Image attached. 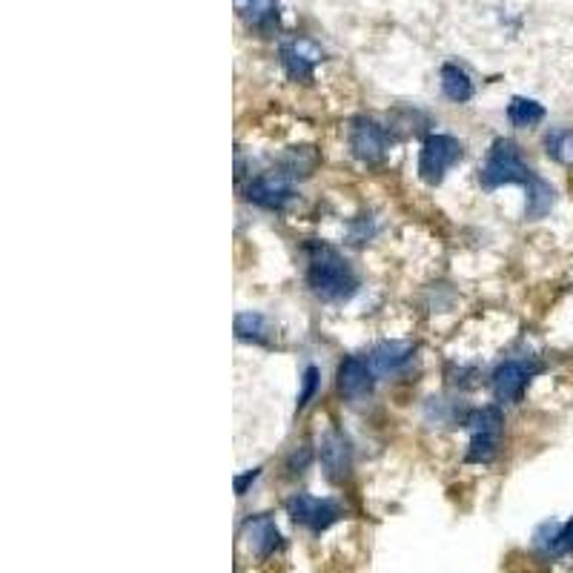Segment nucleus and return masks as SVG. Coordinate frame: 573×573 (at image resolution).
I'll list each match as a JSON object with an SVG mask.
<instances>
[{"instance_id": "f257e3e1", "label": "nucleus", "mask_w": 573, "mask_h": 573, "mask_svg": "<svg viewBox=\"0 0 573 573\" xmlns=\"http://www.w3.org/2000/svg\"><path fill=\"white\" fill-rule=\"evenodd\" d=\"M307 284L321 301H347L359 290L350 261L327 244L307 247Z\"/></svg>"}, {"instance_id": "f03ea898", "label": "nucleus", "mask_w": 573, "mask_h": 573, "mask_svg": "<svg viewBox=\"0 0 573 573\" xmlns=\"http://www.w3.org/2000/svg\"><path fill=\"white\" fill-rule=\"evenodd\" d=\"M533 170L522 161V152L519 147L510 141V138H496L493 147L488 152V161L479 172V181L482 187L496 190V187H505V184H531Z\"/></svg>"}, {"instance_id": "7ed1b4c3", "label": "nucleus", "mask_w": 573, "mask_h": 573, "mask_svg": "<svg viewBox=\"0 0 573 573\" xmlns=\"http://www.w3.org/2000/svg\"><path fill=\"white\" fill-rule=\"evenodd\" d=\"M467 427H470V447H467L465 459L470 465H488L499 453V442H502V427H505L502 410L499 407L473 410L467 416Z\"/></svg>"}, {"instance_id": "20e7f679", "label": "nucleus", "mask_w": 573, "mask_h": 573, "mask_svg": "<svg viewBox=\"0 0 573 573\" xmlns=\"http://www.w3.org/2000/svg\"><path fill=\"white\" fill-rule=\"evenodd\" d=\"M462 155H465L462 141H456L453 135H442V132L427 135L425 144H422V152H419V175H422V181L430 184V187L442 184L447 170L453 164H459Z\"/></svg>"}, {"instance_id": "39448f33", "label": "nucleus", "mask_w": 573, "mask_h": 573, "mask_svg": "<svg viewBox=\"0 0 573 573\" xmlns=\"http://www.w3.org/2000/svg\"><path fill=\"white\" fill-rule=\"evenodd\" d=\"M287 513L293 516V522L310 528L313 533L327 531L330 525H336L344 510L339 502L333 499H319V496H310V493H296L287 499Z\"/></svg>"}, {"instance_id": "423d86ee", "label": "nucleus", "mask_w": 573, "mask_h": 573, "mask_svg": "<svg viewBox=\"0 0 573 573\" xmlns=\"http://www.w3.org/2000/svg\"><path fill=\"white\" fill-rule=\"evenodd\" d=\"M533 373H539V364H528V361L510 359L496 367L493 373V396L496 402L516 404L522 402L528 384H531Z\"/></svg>"}, {"instance_id": "0eeeda50", "label": "nucleus", "mask_w": 573, "mask_h": 573, "mask_svg": "<svg viewBox=\"0 0 573 573\" xmlns=\"http://www.w3.org/2000/svg\"><path fill=\"white\" fill-rule=\"evenodd\" d=\"M293 198H296V192H293V184L284 172L258 175L247 187V201H253L264 210H284Z\"/></svg>"}, {"instance_id": "6e6552de", "label": "nucleus", "mask_w": 573, "mask_h": 573, "mask_svg": "<svg viewBox=\"0 0 573 573\" xmlns=\"http://www.w3.org/2000/svg\"><path fill=\"white\" fill-rule=\"evenodd\" d=\"M350 149L364 164H379L387 155V132L373 118H356L350 127Z\"/></svg>"}, {"instance_id": "1a4fd4ad", "label": "nucleus", "mask_w": 573, "mask_h": 573, "mask_svg": "<svg viewBox=\"0 0 573 573\" xmlns=\"http://www.w3.org/2000/svg\"><path fill=\"white\" fill-rule=\"evenodd\" d=\"M319 459L330 482H344L347 473H350V467H353V450H350L347 436L339 433V430H330V433L321 439Z\"/></svg>"}, {"instance_id": "9d476101", "label": "nucleus", "mask_w": 573, "mask_h": 573, "mask_svg": "<svg viewBox=\"0 0 573 573\" xmlns=\"http://www.w3.org/2000/svg\"><path fill=\"white\" fill-rule=\"evenodd\" d=\"M413 356H416V347L407 341H382L379 347H373L367 361L376 376H399L413 364Z\"/></svg>"}, {"instance_id": "9b49d317", "label": "nucleus", "mask_w": 573, "mask_h": 573, "mask_svg": "<svg viewBox=\"0 0 573 573\" xmlns=\"http://www.w3.org/2000/svg\"><path fill=\"white\" fill-rule=\"evenodd\" d=\"M373 379H376V373L370 370V361L350 356V359L341 361L339 367V393L350 402H361L370 396Z\"/></svg>"}, {"instance_id": "f8f14e48", "label": "nucleus", "mask_w": 573, "mask_h": 573, "mask_svg": "<svg viewBox=\"0 0 573 573\" xmlns=\"http://www.w3.org/2000/svg\"><path fill=\"white\" fill-rule=\"evenodd\" d=\"M241 536H244L247 548H250L258 559H267V556L281 545V533H278L276 519L267 516V513L250 516V519L241 525Z\"/></svg>"}, {"instance_id": "ddd939ff", "label": "nucleus", "mask_w": 573, "mask_h": 573, "mask_svg": "<svg viewBox=\"0 0 573 573\" xmlns=\"http://www.w3.org/2000/svg\"><path fill=\"white\" fill-rule=\"evenodd\" d=\"M319 49L307 41H293L281 46V64L293 81H313L316 64H319Z\"/></svg>"}, {"instance_id": "4468645a", "label": "nucleus", "mask_w": 573, "mask_h": 573, "mask_svg": "<svg viewBox=\"0 0 573 573\" xmlns=\"http://www.w3.org/2000/svg\"><path fill=\"white\" fill-rule=\"evenodd\" d=\"M442 92H445L450 101L456 104H465L473 98V81L462 66L445 64L442 66Z\"/></svg>"}, {"instance_id": "2eb2a0df", "label": "nucleus", "mask_w": 573, "mask_h": 573, "mask_svg": "<svg viewBox=\"0 0 573 573\" xmlns=\"http://www.w3.org/2000/svg\"><path fill=\"white\" fill-rule=\"evenodd\" d=\"M235 336L241 341H253V344H267L270 341V324L261 313H238L235 316Z\"/></svg>"}, {"instance_id": "dca6fc26", "label": "nucleus", "mask_w": 573, "mask_h": 573, "mask_svg": "<svg viewBox=\"0 0 573 573\" xmlns=\"http://www.w3.org/2000/svg\"><path fill=\"white\" fill-rule=\"evenodd\" d=\"M508 118L513 127H536L539 121H545V107L539 104V101H533V98H513L508 107Z\"/></svg>"}, {"instance_id": "f3484780", "label": "nucleus", "mask_w": 573, "mask_h": 573, "mask_svg": "<svg viewBox=\"0 0 573 573\" xmlns=\"http://www.w3.org/2000/svg\"><path fill=\"white\" fill-rule=\"evenodd\" d=\"M553 201H556V195H553L551 184L542 181L539 175H533L531 184H528V207H525L528 218H542V215L551 213Z\"/></svg>"}, {"instance_id": "a211bd4d", "label": "nucleus", "mask_w": 573, "mask_h": 573, "mask_svg": "<svg viewBox=\"0 0 573 573\" xmlns=\"http://www.w3.org/2000/svg\"><path fill=\"white\" fill-rule=\"evenodd\" d=\"M545 149L553 161L559 164H573V129H556L545 138Z\"/></svg>"}, {"instance_id": "6ab92c4d", "label": "nucleus", "mask_w": 573, "mask_h": 573, "mask_svg": "<svg viewBox=\"0 0 573 573\" xmlns=\"http://www.w3.org/2000/svg\"><path fill=\"white\" fill-rule=\"evenodd\" d=\"M539 545L548 553L573 551V519L568 525H553L551 539H539Z\"/></svg>"}, {"instance_id": "aec40b11", "label": "nucleus", "mask_w": 573, "mask_h": 573, "mask_svg": "<svg viewBox=\"0 0 573 573\" xmlns=\"http://www.w3.org/2000/svg\"><path fill=\"white\" fill-rule=\"evenodd\" d=\"M319 384V367H307V370H304V379H301V393H298V410H304L307 404L313 402V396L319 393Z\"/></svg>"}, {"instance_id": "412c9836", "label": "nucleus", "mask_w": 573, "mask_h": 573, "mask_svg": "<svg viewBox=\"0 0 573 573\" xmlns=\"http://www.w3.org/2000/svg\"><path fill=\"white\" fill-rule=\"evenodd\" d=\"M258 476H261V467H253V470H247L244 476H238V479H235V493H238V496H244L247 488L253 485Z\"/></svg>"}]
</instances>
